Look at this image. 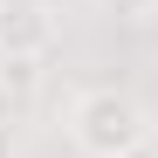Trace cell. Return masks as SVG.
<instances>
[{"mask_svg":"<svg viewBox=\"0 0 158 158\" xmlns=\"http://www.w3.org/2000/svg\"><path fill=\"white\" fill-rule=\"evenodd\" d=\"M69 144L83 158H131V151L151 144V110L131 89H117V83L76 89V103H69Z\"/></svg>","mask_w":158,"mask_h":158,"instance_id":"cell-1","label":"cell"},{"mask_svg":"<svg viewBox=\"0 0 158 158\" xmlns=\"http://www.w3.org/2000/svg\"><path fill=\"white\" fill-rule=\"evenodd\" d=\"M62 41V0H0V62L35 69Z\"/></svg>","mask_w":158,"mask_h":158,"instance_id":"cell-2","label":"cell"},{"mask_svg":"<svg viewBox=\"0 0 158 158\" xmlns=\"http://www.w3.org/2000/svg\"><path fill=\"white\" fill-rule=\"evenodd\" d=\"M7 151H14V144H7V131H0V158H7Z\"/></svg>","mask_w":158,"mask_h":158,"instance_id":"cell-3","label":"cell"},{"mask_svg":"<svg viewBox=\"0 0 158 158\" xmlns=\"http://www.w3.org/2000/svg\"><path fill=\"white\" fill-rule=\"evenodd\" d=\"M151 138H158V110H151Z\"/></svg>","mask_w":158,"mask_h":158,"instance_id":"cell-4","label":"cell"}]
</instances>
